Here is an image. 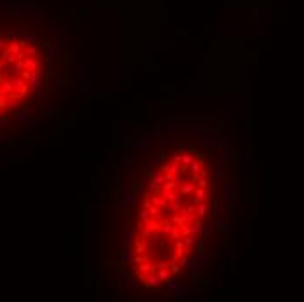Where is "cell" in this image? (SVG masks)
I'll use <instances>...</instances> for the list:
<instances>
[{
    "label": "cell",
    "instance_id": "obj_1",
    "mask_svg": "<svg viewBox=\"0 0 304 302\" xmlns=\"http://www.w3.org/2000/svg\"><path fill=\"white\" fill-rule=\"evenodd\" d=\"M212 217V169L189 143L166 149L135 201L131 269L147 288L180 281Z\"/></svg>",
    "mask_w": 304,
    "mask_h": 302
},
{
    "label": "cell",
    "instance_id": "obj_2",
    "mask_svg": "<svg viewBox=\"0 0 304 302\" xmlns=\"http://www.w3.org/2000/svg\"><path fill=\"white\" fill-rule=\"evenodd\" d=\"M38 49L23 38L0 37V119L12 113L38 86Z\"/></svg>",
    "mask_w": 304,
    "mask_h": 302
}]
</instances>
